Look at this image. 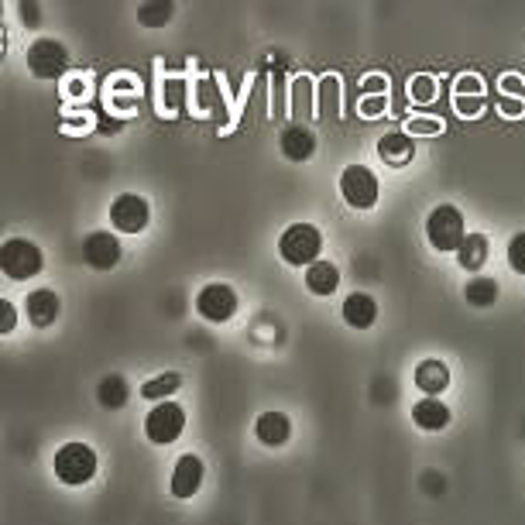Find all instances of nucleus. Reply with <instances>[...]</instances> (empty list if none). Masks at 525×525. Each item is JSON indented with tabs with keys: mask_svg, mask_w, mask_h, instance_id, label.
<instances>
[{
	"mask_svg": "<svg viewBox=\"0 0 525 525\" xmlns=\"http://www.w3.org/2000/svg\"><path fill=\"white\" fill-rule=\"evenodd\" d=\"M97 474V454H93V446H86V443H66V446H59V454H55V477L62 481V484H89Z\"/></svg>",
	"mask_w": 525,
	"mask_h": 525,
	"instance_id": "f257e3e1",
	"label": "nucleus"
},
{
	"mask_svg": "<svg viewBox=\"0 0 525 525\" xmlns=\"http://www.w3.org/2000/svg\"><path fill=\"white\" fill-rule=\"evenodd\" d=\"M426 238L429 244L436 248V251H460V244H464V213H460L457 206L443 203L436 206L433 213H429V220H426Z\"/></svg>",
	"mask_w": 525,
	"mask_h": 525,
	"instance_id": "f03ea898",
	"label": "nucleus"
},
{
	"mask_svg": "<svg viewBox=\"0 0 525 525\" xmlns=\"http://www.w3.org/2000/svg\"><path fill=\"white\" fill-rule=\"evenodd\" d=\"M323 251V234L313 223H292L286 234L278 238V255L288 265H316Z\"/></svg>",
	"mask_w": 525,
	"mask_h": 525,
	"instance_id": "7ed1b4c3",
	"label": "nucleus"
},
{
	"mask_svg": "<svg viewBox=\"0 0 525 525\" xmlns=\"http://www.w3.org/2000/svg\"><path fill=\"white\" fill-rule=\"evenodd\" d=\"M0 268L7 278H14V282H28L32 275L45 268V258L42 251L34 248L32 240H4V248H0Z\"/></svg>",
	"mask_w": 525,
	"mask_h": 525,
	"instance_id": "20e7f679",
	"label": "nucleus"
},
{
	"mask_svg": "<svg viewBox=\"0 0 525 525\" xmlns=\"http://www.w3.org/2000/svg\"><path fill=\"white\" fill-rule=\"evenodd\" d=\"M183 429H186V412L175 406V402H158L148 412V419H145V436L152 443H158V446L175 443L183 436Z\"/></svg>",
	"mask_w": 525,
	"mask_h": 525,
	"instance_id": "39448f33",
	"label": "nucleus"
},
{
	"mask_svg": "<svg viewBox=\"0 0 525 525\" xmlns=\"http://www.w3.org/2000/svg\"><path fill=\"white\" fill-rule=\"evenodd\" d=\"M340 192L354 210H371L378 203V175L368 165H347L340 175Z\"/></svg>",
	"mask_w": 525,
	"mask_h": 525,
	"instance_id": "423d86ee",
	"label": "nucleus"
},
{
	"mask_svg": "<svg viewBox=\"0 0 525 525\" xmlns=\"http://www.w3.org/2000/svg\"><path fill=\"white\" fill-rule=\"evenodd\" d=\"M28 66L38 80H59V76H66L69 69V52L62 42H55V38H38L32 49H28Z\"/></svg>",
	"mask_w": 525,
	"mask_h": 525,
	"instance_id": "0eeeda50",
	"label": "nucleus"
},
{
	"mask_svg": "<svg viewBox=\"0 0 525 525\" xmlns=\"http://www.w3.org/2000/svg\"><path fill=\"white\" fill-rule=\"evenodd\" d=\"M196 313L210 323H227L238 313V292L227 282H213L196 295Z\"/></svg>",
	"mask_w": 525,
	"mask_h": 525,
	"instance_id": "6e6552de",
	"label": "nucleus"
},
{
	"mask_svg": "<svg viewBox=\"0 0 525 525\" xmlns=\"http://www.w3.org/2000/svg\"><path fill=\"white\" fill-rule=\"evenodd\" d=\"M152 220V210H148V200H141L135 192H124L110 203V223L117 227L120 234H141Z\"/></svg>",
	"mask_w": 525,
	"mask_h": 525,
	"instance_id": "1a4fd4ad",
	"label": "nucleus"
},
{
	"mask_svg": "<svg viewBox=\"0 0 525 525\" xmlns=\"http://www.w3.org/2000/svg\"><path fill=\"white\" fill-rule=\"evenodd\" d=\"M83 261L97 271L114 268L120 261V240L114 238V234H107V230L89 234V238L83 240Z\"/></svg>",
	"mask_w": 525,
	"mask_h": 525,
	"instance_id": "9d476101",
	"label": "nucleus"
},
{
	"mask_svg": "<svg viewBox=\"0 0 525 525\" xmlns=\"http://www.w3.org/2000/svg\"><path fill=\"white\" fill-rule=\"evenodd\" d=\"M203 474H206V467H203V460L196 457V454H183L179 457V464H175V471H172V494L175 498H192V494L200 492V484H203Z\"/></svg>",
	"mask_w": 525,
	"mask_h": 525,
	"instance_id": "9b49d317",
	"label": "nucleus"
},
{
	"mask_svg": "<svg viewBox=\"0 0 525 525\" xmlns=\"http://www.w3.org/2000/svg\"><path fill=\"white\" fill-rule=\"evenodd\" d=\"M59 292L55 288H38V292H28V320L34 326H52V323L59 320Z\"/></svg>",
	"mask_w": 525,
	"mask_h": 525,
	"instance_id": "f8f14e48",
	"label": "nucleus"
},
{
	"mask_svg": "<svg viewBox=\"0 0 525 525\" xmlns=\"http://www.w3.org/2000/svg\"><path fill=\"white\" fill-rule=\"evenodd\" d=\"M316 152V135L303 127V124H292L286 127V135H282V155H286L288 162H309Z\"/></svg>",
	"mask_w": 525,
	"mask_h": 525,
	"instance_id": "ddd939ff",
	"label": "nucleus"
},
{
	"mask_svg": "<svg viewBox=\"0 0 525 525\" xmlns=\"http://www.w3.org/2000/svg\"><path fill=\"white\" fill-rule=\"evenodd\" d=\"M343 320L351 323L354 330H371L374 320H378V303H374L368 292H354L343 303Z\"/></svg>",
	"mask_w": 525,
	"mask_h": 525,
	"instance_id": "4468645a",
	"label": "nucleus"
},
{
	"mask_svg": "<svg viewBox=\"0 0 525 525\" xmlns=\"http://www.w3.org/2000/svg\"><path fill=\"white\" fill-rule=\"evenodd\" d=\"M412 423L426 429V433H436V429H446L450 423V406L440 402V398H423L412 406Z\"/></svg>",
	"mask_w": 525,
	"mask_h": 525,
	"instance_id": "2eb2a0df",
	"label": "nucleus"
},
{
	"mask_svg": "<svg viewBox=\"0 0 525 525\" xmlns=\"http://www.w3.org/2000/svg\"><path fill=\"white\" fill-rule=\"evenodd\" d=\"M255 433L265 446H282L292 436V423H288V416H282V412H265V416H258Z\"/></svg>",
	"mask_w": 525,
	"mask_h": 525,
	"instance_id": "dca6fc26",
	"label": "nucleus"
},
{
	"mask_svg": "<svg viewBox=\"0 0 525 525\" xmlns=\"http://www.w3.org/2000/svg\"><path fill=\"white\" fill-rule=\"evenodd\" d=\"M416 385H419V391H426V398H436L450 385V368L443 361H423L416 368Z\"/></svg>",
	"mask_w": 525,
	"mask_h": 525,
	"instance_id": "f3484780",
	"label": "nucleus"
},
{
	"mask_svg": "<svg viewBox=\"0 0 525 525\" xmlns=\"http://www.w3.org/2000/svg\"><path fill=\"white\" fill-rule=\"evenodd\" d=\"M340 286V268L333 261H316V265H309L305 271V288L313 292V295H330V292H337Z\"/></svg>",
	"mask_w": 525,
	"mask_h": 525,
	"instance_id": "a211bd4d",
	"label": "nucleus"
},
{
	"mask_svg": "<svg viewBox=\"0 0 525 525\" xmlns=\"http://www.w3.org/2000/svg\"><path fill=\"white\" fill-rule=\"evenodd\" d=\"M488 251H492V244H488V238H484V234H467V238H464V244H460V251H457L460 268L481 271V268H484V261H488Z\"/></svg>",
	"mask_w": 525,
	"mask_h": 525,
	"instance_id": "6ab92c4d",
	"label": "nucleus"
},
{
	"mask_svg": "<svg viewBox=\"0 0 525 525\" xmlns=\"http://www.w3.org/2000/svg\"><path fill=\"white\" fill-rule=\"evenodd\" d=\"M378 155H381V162H389V165H406L408 158L416 155L412 148V137L408 135H398V131H391L378 141Z\"/></svg>",
	"mask_w": 525,
	"mask_h": 525,
	"instance_id": "aec40b11",
	"label": "nucleus"
},
{
	"mask_svg": "<svg viewBox=\"0 0 525 525\" xmlns=\"http://www.w3.org/2000/svg\"><path fill=\"white\" fill-rule=\"evenodd\" d=\"M179 389H183V374L165 371V374H158V378H152V381H145V385H141V395H145L148 402H155V398H172Z\"/></svg>",
	"mask_w": 525,
	"mask_h": 525,
	"instance_id": "412c9836",
	"label": "nucleus"
},
{
	"mask_svg": "<svg viewBox=\"0 0 525 525\" xmlns=\"http://www.w3.org/2000/svg\"><path fill=\"white\" fill-rule=\"evenodd\" d=\"M464 295H467V303L474 305V309H488L498 299V282L494 278H471L464 286Z\"/></svg>",
	"mask_w": 525,
	"mask_h": 525,
	"instance_id": "4be33fe9",
	"label": "nucleus"
},
{
	"mask_svg": "<svg viewBox=\"0 0 525 525\" xmlns=\"http://www.w3.org/2000/svg\"><path fill=\"white\" fill-rule=\"evenodd\" d=\"M127 402V381L117 378V374H110V378H103L100 385V406L103 408H120Z\"/></svg>",
	"mask_w": 525,
	"mask_h": 525,
	"instance_id": "5701e85b",
	"label": "nucleus"
},
{
	"mask_svg": "<svg viewBox=\"0 0 525 525\" xmlns=\"http://www.w3.org/2000/svg\"><path fill=\"white\" fill-rule=\"evenodd\" d=\"M320 100H323V107H320V117H337L340 114V83L333 80V76H326L320 83Z\"/></svg>",
	"mask_w": 525,
	"mask_h": 525,
	"instance_id": "b1692460",
	"label": "nucleus"
},
{
	"mask_svg": "<svg viewBox=\"0 0 525 525\" xmlns=\"http://www.w3.org/2000/svg\"><path fill=\"white\" fill-rule=\"evenodd\" d=\"M292 97H295V107H292V110H295V117L305 120L309 114H313V83H309L305 76H299L295 86H292Z\"/></svg>",
	"mask_w": 525,
	"mask_h": 525,
	"instance_id": "393cba45",
	"label": "nucleus"
},
{
	"mask_svg": "<svg viewBox=\"0 0 525 525\" xmlns=\"http://www.w3.org/2000/svg\"><path fill=\"white\" fill-rule=\"evenodd\" d=\"M172 14H175L172 4H141V7H137V21H141V24H152V28L165 24Z\"/></svg>",
	"mask_w": 525,
	"mask_h": 525,
	"instance_id": "a878e982",
	"label": "nucleus"
},
{
	"mask_svg": "<svg viewBox=\"0 0 525 525\" xmlns=\"http://www.w3.org/2000/svg\"><path fill=\"white\" fill-rule=\"evenodd\" d=\"M408 97L416 103H433L436 100V80H433V76H416V80L408 83Z\"/></svg>",
	"mask_w": 525,
	"mask_h": 525,
	"instance_id": "bb28decb",
	"label": "nucleus"
},
{
	"mask_svg": "<svg viewBox=\"0 0 525 525\" xmlns=\"http://www.w3.org/2000/svg\"><path fill=\"white\" fill-rule=\"evenodd\" d=\"M509 265H511V271L525 275V230L511 238V244H509Z\"/></svg>",
	"mask_w": 525,
	"mask_h": 525,
	"instance_id": "cd10ccee",
	"label": "nucleus"
},
{
	"mask_svg": "<svg viewBox=\"0 0 525 525\" xmlns=\"http://www.w3.org/2000/svg\"><path fill=\"white\" fill-rule=\"evenodd\" d=\"M408 131H412V135L433 137V135H440L443 127H440V120H433V117H416V120H408Z\"/></svg>",
	"mask_w": 525,
	"mask_h": 525,
	"instance_id": "c85d7f7f",
	"label": "nucleus"
},
{
	"mask_svg": "<svg viewBox=\"0 0 525 525\" xmlns=\"http://www.w3.org/2000/svg\"><path fill=\"white\" fill-rule=\"evenodd\" d=\"M14 326H17V309L11 303H7V299H0V333L7 337V333H11Z\"/></svg>",
	"mask_w": 525,
	"mask_h": 525,
	"instance_id": "c756f323",
	"label": "nucleus"
},
{
	"mask_svg": "<svg viewBox=\"0 0 525 525\" xmlns=\"http://www.w3.org/2000/svg\"><path fill=\"white\" fill-rule=\"evenodd\" d=\"M385 107H389L385 97H364V100H361V117H381Z\"/></svg>",
	"mask_w": 525,
	"mask_h": 525,
	"instance_id": "7c9ffc66",
	"label": "nucleus"
},
{
	"mask_svg": "<svg viewBox=\"0 0 525 525\" xmlns=\"http://www.w3.org/2000/svg\"><path fill=\"white\" fill-rule=\"evenodd\" d=\"M457 114L460 117H474V114H481V97H477V100H471V97H457Z\"/></svg>",
	"mask_w": 525,
	"mask_h": 525,
	"instance_id": "2f4dec72",
	"label": "nucleus"
},
{
	"mask_svg": "<svg viewBox=\"0 0 525 525\" xmlns=\"http://www.w3.org/2000/svg\"><path fill=\"white\" fill-rule=\"evenodd\" d=\"M361 89H364V93H374V97H385L389 83H385V76H368V80L361 83Z\"/></svg>",
	"mask_w": 525,
	"mask_h": 525,
	"instance_id": "473e14b6",
	"label": "nucleus"
},
{
	"mask_svg": "<svg viewBox=\"0 0 525 525\" xmlns=\"http://www.w3.org/2000/svg\"><path fill=\"white\" fill-rule=\"evenodd\" d=\"M464 93H474V97H481V80H477V76H460L457 97H464Z\"/></svg>",
	"mask_w": 525,
	"mask_h": 525,
	"instance_id": "72a5a7b5",
	"label": "nucleus"
},
{
	"mask_svg": "<svg viewBox=\"0 0 525 525\" xmlns=\"http://www.w3.org/2000/svg\"><path fill=\"white\" fill-rule=\"evenodd\" d=\"M502 110H505L509 117H522V114H525V103L515 100V97H502Z\"/></svg>",
	"mask_w": 525,
	"mask_h": 525,
	"instance_id": "f704fd0d",
	"label": "nucleus"
},
{
	"mask_svg": "<svg viewBox=\"0 0 525 525\" xmlns=\"http://www.w3.org/2000/svg\"><path fill=\"white\" fill-rule=\"evenodd\" d=\"M505 89H511V93H525V86H522V80H519V76H509V80H505Z\"/></svg>",
	"mask_w": 525,
	"mask_h": 525,
	"instance_id": "c9c22d12",
	"label": "nucleus"
},
{
	"mask_svg": "<svg viewBox=\"0 0 525 525\" xmlns=\"http://www.w3.org/2000/svg\"><path fill=\"white\" fill-rule=\"evenodd\" d=\"M69 89H72V93H83L86 83H80V80H72V83H69Z\"/></svg>",
	"mask_w": 525,
	"mask_h": 525,
	"instance_id": "e433bc0d",
	"label": "nucleus"
}]
</instances>
